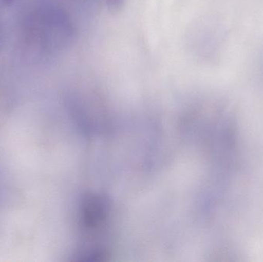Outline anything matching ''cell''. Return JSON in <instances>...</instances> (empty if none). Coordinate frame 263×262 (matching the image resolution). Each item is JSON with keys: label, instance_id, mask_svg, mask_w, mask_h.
<instances>
[{"label": "cell", "instance_id": "6da1fadb", "mask_svg": "<svg viewBox=\"0 0 263 262\" xmlns=\"http://www.w3.org/2000/svg\"><path fill=\"white\" fill-rule=\"evenodd\" d=\"M106 5L110 10L118 12L123 8L126 0H106Z\"/></svg>", "mask_w": 263, "mask_h": 262}]
</instances>
